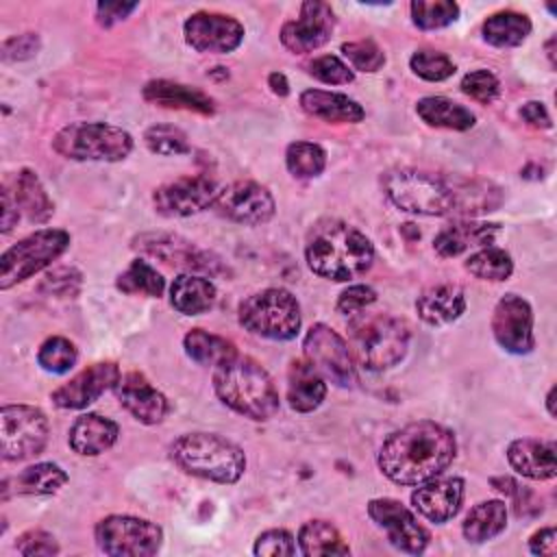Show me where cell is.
I'll return each instance as SVG.
<instances>
[{
    "instance_id": "obj_14",
    "label": "cell",
    "mask_w": 557,
    "mask_h": 557,
    "mask_svg": "<svg viewBox=\"0 0 557 557\" xmlns=\"http://www.w3.org/2000/svg\"><path fill=\"white\" fill-rule=\"evenodd\" d=\"M370 520L385 531L387 542L407 555H420L431 542L429 529L418 522L416 513L396 498H372L368 503Z\"/></svg>"
},
{
    "instance_id": "obj_49",
    "label": "cell",
    "mask_w": 557,
    "mask_h": 557,
    "mask_svg": "<svg viewBox=\"0 0 557 557\" xmlns=\"http://www.w3.org/2000/svg\"><path fill=\"white\" fill-rule=\"evenodd\" d=\"M15 550L22 557H52L59 555V542L44 529H28L15 540Z\"/></svg>"
},
{
    "instance_id": "obj_24",
    "label": "cell",
    "mask_w": 557,
    "mask_h": 557,
    "mask_svg": "<svg viewBox=\"0 0 557 557\" xmlns=\"http://www.w3.org/2000/svg\"><path fill=\"white\" fill-rule=\"evenodd\" d=\"M141 96L146 102H152L163 109H181L194 111L200 115L215 113V100L198 87L183 85L168 78H152L141 87Z\"/></svg>"
},
{
    "instance_id": "obj_47",
    "label": "cell",
    "mask_w": 557,
    "mask_h": 557,
    "mask_svg": "<svg viewBox=\"0 0 557 557\" xmlns=\"http://www.w3.org/2000/svg\"><path fill=\"white\" fill-rule=\"evenodd\" d=\"M459 87H461V91L468 98H472V100H476L481 104L494 102L498 98V94H500V81L490 70H472V72H468L461 78Z\"/></svg>"
},
{
    "instance_id": "obj_39",
    "label": "cell",
    "mask_w": 557,
    "mask_h": 557,
    "mask_svg": "<svg viewBox=\"0 0 557 557\" xmlns=\"http://www.w3.org/2000/svg\"><path fill=\"white\" fill-rule=\"evenodd\" d=\"M463 268L474 276V278H481V281H505L511 276L513 272V259L511 255L505 250V248H498V246H485V248H479L476 252H472Z\"/></svg>"
},
{
    "instance_id": "obj_51",
    "label": "cell",
    "mask_w": 557,
    "mask_h": 557,
    "mask_svg": "<svg viewBox=\"0 0 557 557\" xmlns=\"http://www.w3.org/2000/svg\"><path fill=\"white\" fill-rule=\"evenodd\" d=\"M39 37L37 33H24V35H13L2 41V59L4 61H24L37 54L39 50Z\"/></svg>"
},
{
    "instance_id": "obj_50",
    "label": "cell",
    "mask_w": 557,
    "mask_h": 557,
    "mask_svg": "<svg viewBox=\"0 0 557 557\" xmlns=\"http://www.w3.org/2000/svg\"><path fill=\"white\" fill-rule=\"evenodd\" d=\"M374 302H376V289L370 287V285L357 283V285H348L346 289L339 292L335 309H337V313L350 318L357 311H363V309H368Z\"/></svg>"
},
{
    "instance_id": "obj_17",
    "label": "cell",
    "mask_w": 557,
    "mask_h": 557,
    "mask_svg": "<svg viewBox=\"0 0 557 557\" xmlns=\"http://www.w3.org/2000/svg\"><path fill=\"white\" fill-rule=\"evenodd\" d=\"M189 48L202 54H228L244 41V24L231 15L213 11H196L183 24Z\"/></svg>"
},
{
    "instance_id": "obj_4",
    "label": "cell",
    "mask_w": 557,
    "mask_h": 557,
    "mask_svg": "<svg viewBox=\"0 0 557 557\" xmlns=\"http://www.w3.org/2000/svg\"><path fill=\"white\" fill-rule=\"evenodd\" d=\"M411 342L405 320L389 313L357 311L348 318V346L355 361L368 372H383L398 366Z\"/></svg>"
},
{
    "instance_id": "obj_27",
    "label": "cell",
    "mask_w": 557,
    "mask_h": 557,
    "mask_svg": "<svg viewBox=\"0 0 557 557\" xmlns=\"http://www.w3.org/2000/svg\"><path fill=\"white\" fill-rule=\"evenodd\" d=\"M120 437V426L100 413L78 416L67 433V444L76 455L98 457L109 450Z\"/></svg>"
},
{
    "instance_id": "obj_46",
    "label": "cell",
    "mask_w": 557,
    "mask_h": 557,
    "mask_svg": "<svg viewBox=\"0 0 557 557\" xmlns=\"http://www.w3.org/2000/svg\"><path fill=\"white\" fill-rule=\"evenodd\" d=\"M307 72L324 85H348L355 81V72L335 54H322L307 63Z\"/></svg>"
},
{
    "instance_id": "obj_38",
    "label": "cell",
    "mask_w": 557,
    "mask_h": 557,
    "mask_svg": "<svg viewBox=\"0 0 557 557\" xmlns=\"http://www.w3.org/2000/svg\"><path fill=\"white\" fill-rule=\"evenodd\" d=\"M115 287L128 296L139 294V296H148V298H161L165 292V278L148 261L133 259L131 265L117 274Z\"/></svg>"
},
{
    "instance_id": "obj_2",
    "label": "cell",
    "mask_w": 557,
    "mask_h": 557,
    "mask_svg": "<svg viewBox=\"0 0 557 557\" xmlns=\"http://www.w3.org/2000/svg\"><path fill=\"white\" fill-rule=\"evenodd\" d=\"M305 261L313 274L346 283L372 268L374 246L359 228L342 220H324L309 231Z\"/></svg>"
},
{
    "instance_id": "obj_21",
    "label": "cell",
    "mask_w": 557,
    "mask_h": 557,
    "mask_svg": "<svg viewBox=\"0 0 557 557\" xmlns=\"http://www.w3.org/2000/svg\"><path fill=\"white\" fill-rule=\"evenodd\" d=\"M463 492L466 483L461 476H435L411 492V505L429 522L444 524L459 513Z\"/></svg>"
},
{
    "instance_id": "obj_9",
    "label": "cell",
    "mask_w": 557,
    "mask_h": 557,
    "mask_svg": "<svg viewBox=\"0 0 557 557\" xmlns=\"http://www.w3.org/2000/svg\"><path fill=\"white\" fill-rule=\"evenodd\" d=\"M70 248V233L63 228H41L11 248L0 257V289H11L17 283L35 276L44 268L52 265Z\"/></svg>"
},
{
    "instance_id": "obj_56",
    "label": "cell",
    "mask_w": 557,
    "mask_h": 557,
    "mask_svg": "<svg viewBox=\"0 0 557 557\" xmlns=\"http://www.w3.org/2000/svg\"><path fill=\"white\" fill-rule=\"evenodd\" d=\"M268 87L278 98H285L289 94V81H287V76L283 72H272L268 76Z\"/></svg>"
},
{
    "instance_id": "obj_42",
    "label": "cell",
    "mask_w": 557,
    "mask_h": 557,
    "mask_svg": "<svg viewBox=\"0 0 557 557\" xmlns=\"http://www.w3.org/2000/svg\"><path fill=\"white\" fill-rule=\"evenodd\" d=\"M78 361V348L74 342L61 335H52L46 342H41L37 350V363L41 370L50 374H65L70 372Z\"/></svg>"
},
{
    "instance_id": "obj_26",
    "label": "cell",
    "mask_w": 557,
    "mask_h": 557,
    "mask_svg": "<svg viewBox=\"0 0 557 557\" xmlns=\"http://www.w3.org/2000/svg\"><path fill=\"white\" fill-rule=\"evenodd\" d=\"M500 231V224L496 222H476V220H459L453 224H446L433 239V250L442 259H450L461 255L463 250L479 246H494V237Z\"/></svg>"
},
{
    "instance_id": "obj_10",
    "label": "cell",
    "mask_w": 557,
    "mask_h": 557,
    "mask_svg": "<svg viewBox=\"0 0 557 557\" xmlns=\"http://www.w3.org/2000/svg\"><path fill=\"white\" fill-rule=\"evenodd\" d=\"M94 540L111 557H150L163 544V529L146 518L111 513L96 522Z\"/></svg>"
},
{
    "instance_id": "obj_3",
    "label": "cell",
    "mask_w": 557,
    "mask_h": 557,
    "mask_svg": "<svg viewBox=\"0 0 557 557\" xmlns=\"http://www.w3.org/2000/svg\"><path fill=\"white\" fill-rule=\"evenodd\" d=\"M213 389L228 409L257 422L274 418L281 407L270 372L259 361L239 352L215 368Z\"/></svg>"
},
{
    "instance_id": "obj_20",
    "label": "cell",
    "mask_w": 557,
    "mask_h": 557,
    "mask_svg": "<svg viewBox=\"0 0 557 557\" xmlns=\"http://www.w3.org/2000/svg\"><path fill=\"white\" fill-rule=\"evenodd\" d=\"M120 368L113 361H98L74 374L67 383L59 385L50 400L59 409H85L96 403L104 392L113 389L120 379Z\"/></svg>"
},
{
    "instance_id": "obj_31",
    "label": "cell",
    "mask_w": 557,
    "mask_h": 557,
    "mask_svg": "<svg viewBox=\"0 0 557 557\" xmlns=\"http://www.w3.org/2000/svg\"><path fill=\"white\" fill-rule=\"evenodd\" d=\"M416 113L418 117L426 124V126H433V128H446V131H470L474 124H476V115L446 98V96H424L416 102Z\"/></svg>"
},
{
    "instance_id": "obj_54",
    "label": "cell",
    "mask_w": 557,
    "mask_h": 557,
    "mask_svg": "<svg viewBox=\"0 0 557 557\" xmlns=\"http://www.w3.org/2000/svg\"><path fill=\"white\" fill-rule=\"evenodd\" d=\"M520 117L531 126V128H540V131H546L553 126V120L544 107V102L540 100H529L520 107Z\"/></svg>"
},
{
    "instance_id": "obj_1",
    "label": "cell",
    "mask_w": 557,
    "mask_h": 557,
    "mask_svg": "<svg viewBox=\"0 0 557 557\" xmlns=\"http://www.w3.org/2000/svg\"><path fill=\"white\" fill-rule=\"evenodd\" d=\"M457 455L450 429L433 420H418L392 431L376 455L379 470L398 485H420L440 476Z\"/></svg>"
},
{
    "instance_id": "obj_16",
    "label": "cell",
    "mask_w": 557,
    "mask_h": 557,
    "mask_svg": "<svg viewBox=\"0 0 557 557\" xmlns=\"http://www.w3.org/2000/svg\"><path fill=\"white\" fill-rule=\"evenodd\" d=\"M213 209L231 222L259 226L274 218L276 202L265 185L255 181H235L226 187H220Z\"/></svg>"
},
{
    "instance_id": "obj_40",
    "label": "cell",
    "mask_w": 557,
    "mask_h": 557,
    "mask_svg": "<svg viewBox=\"0 0 557 557\" xmlns=\"http://www.w3.org/2000/svg\"><path fill=\"white\" fill-rule=\"evenodd\" d=\"M285 165L294 178H315L326 168V150L313 141H292L285 150Z\"/></svg>"
},
{
    "instance_id": "obj_36",
    "label": "cell",
    "mask_w": 557,
    "mask_h": 557,
    "mask_svg": "<svg viewBox=\"0 0 557 557\" xmlns=\"http://www.w3.org/2000/svg\"><path fill=\"white\" fill-rule=\"evenodd\" d=\"M183 348L191 361L198 366H213L218 368L220 363L233 359L237 355V348L231 339L209 333L205 329H191L183 337Z\"/></svg>"
},
{
    "instance_id": "obj_8",
    "label": "cell",
    "mask_w": 557,
    "mask_h": 557,
    "mask_svg": "<svg viewBox=\"0 0 557 557\" xmlns=\"http://www.w3.org/2000/svg\"><path fill=\"white\" fill-rule=\"evenodd\" d=\"M239 324L263 339L287 342L300 331L302 315L296 296L283 287H265L242 300Z\"/></svg>"
},
{
    "instance_id": "obj_41",
    "label": "cell",
    "mask_w": 557,
    "mask_h": 557,
    "mask_svg": "<svg viewBox=\"0 0 557 557\" xmlns=\"http://www.w3.org/2000/svg\"><path fill=\"white\" fill-rule=\"evenodd\" d=\"M409 11L413 26L420 30L446 28L459 17V4L453 0H413Z\"/></svg>"
},
{
    "instance_id": "obj_19",
    "label": "cell",
    "mask_w": 557,
    "mask_h": 557,
    "mask_svg": "<svg viewBox=\"0 0 557 557\" xmlns=\"http://www.w3.org/2000/svg\"><path fill=\"white\" fill-rule=\"evenodd\" d=\"M335 30V11L320 0H305L296 20L281 26V44L294 54H307L322 48Z\"/></svg>"
},
{
    "instance_id": "obj_57",
    "label": "cell",
    "mask_w": 557,
    "mask_h": 557,
    "mask_svg": "<svg viewBox=\"0 0 557 557\" xmlns=\"http://www.w3.org/2000/svg\"><path fill=\"white\" fill-rule=\"evenodd\" d=\"M555 44H557V37H555V35H550V37L546 39V44H544V48H546V57H548V63H550V67H555Z\"/></svg>"
},
{
    "instance_id": "obj_44",
    "label": "cell",
    "mask_w": 557,
    "mask_h": 557,
    "mask_svg": "<svg viewBox=\"0 0 557 557\" xmlns=\"http://www.w3.org/2000/svg\"><path fill=\"white\" fill-rule=\"evenodd\" d=\"M409 67L416 76L429 81V83H440L446 81L455 74V63L448 54L437 52V50H416L409 59Z\"/></svg>"
},
{
    "instance_id": "obj_6",
    "label": "cell",
    "mask_w": 557,
    "mask_h": 557,
    "mask_svg": "<svg viewBox=\"0 0 557 557\" xmlns=\"http://www.w3.org/2000/svg\"><path fill=\"white\" fill-rule=\"evenodd\" d=\"M387 200L407 213L444 218L457 215L453 178L418 168H392L381 176Z\"/></svg>"
},
{
    "instance_id": "obj_22",
    "label": "cell",
    "mask_w": 557,
    "mask_h": 557,
    "mask_svg": "<svg viewBox=\"0 0 557 557\" xmlns=\"http://www.w3.org/2000/svg\"><path fill=\"white\" fill-rule=\"evenodd\" d=\"M113 394L117 403L141 424H159L170 411L168 398L141 372L120 374Z\"/></svg>"
},
{
    "instance_id": "obj_13",
    "label": "cell",
    "mask_w": 557,
    "mask_h": 557,
    "mask_svg": "<svg viewBox=\"0 0 557 557\" xmlns=\"http://www.w3.org/2000/svg\"><path fill=\"white\" fill-rule=\"evenodd\" d=\"M133 248L146 252L150 257L161 259L168 265L187 270V272H207V274H224L222 259L209 250L198 248L194 242L172 235V233H141L133 239Z\"/></svg>"
},
{
    "instance_id": "obj_15",
    "label": "cell",
    "mask_w": 557,
    "mask_h": 557,
    "mask_svg": "<svg viewBox=\"0 0 557 557\" xmlns=\"http://www.w3.org/2000/svg\"><path fill=\"white\" fill-rule=\"evenodd\" d=\"M218 194L220 185L213 178L196 174L159 185L152 191V205L165 218H187L213 207Z\"/></svg>"
},
{
    "instance_id": "obj_34",
    "label": "cell",
    "mask_w": 557,
    "mask_h": 557,
    "mask_svg": "<svg viewBox=\"0 0 557 557\" xmlns=\"http://www.w3.org/2000/svg\"><path fill=\"white\" fill-rule=\"evenodd\" d=\"M298 550L305 557L322 555H350V546L344 542L339 529L329 520H307L298 531Z\"/></svg>"
},
{
    "instance_id": "obj_48",
    "label": "cell",
    "mask_w": 557,
    "mask_h": 557,
    "mask_svg": "<svg viewBox=\"0 0 557 557\" xmlns=\"http://www.w3.org/2000/svg\"><path fill=\"white\" fill-rule=\"evenodd\" d=\"M252 553L261 557H292L296 555V540L287 529H268L257 535Z\"/></svg>"
},
{
    "instance_id": "obj_37",
    "label": "cell",
    "mask_w": 557,
    "mask_h": 557,
    "mask_svg": "<svg viewBox=\"0 0 557 557\" xmlns=\"http://www.w3.org/2000/svg\"><path fill=\"white\" fill-rule=\"evenodd\" d=\"M67 472L59 463L39 461L17 472V476L13 479V490L15 494L24 496H48L57 494L67 483Z\"/></svg>"
},
{
    "instance_id": "obj_30",
    "label": "cell",
    "mask_w": 557,
    "mask_h": 557,
    "mask_svg": "<svg viewBox=\"0 0 557 557\" xmlns=\"http://www.w3.org/2000/svg\"><path fill=\"white\" fill-rule=\"evenodd\" d=\"M218 300L215 285L194 272L178 274L170 285V305L183 315H200Z\"/></svg>"
},
{
    "instance_id": "obj_35",
    "label": "cell",
    "mask_w": 557,
    "mask_h": 557,
    "mask_svg": "<svg viewBox=\"0 0 557 557\" xmlns=\"http://www.w3.org/2000/svg\"><path fill=\"white\" fill-rule=\"evenodd\" d=\"M531 20L518 11H498L492 13L483 26V39L494 48H516L531 35Z\"/></svg>"
},
{
    "instance_id": "obj_23",
    "label": "cell",
    "mask_w": 557,
    "mask_h": 557,
    "mask_svg": "<svg viewBox=\"0 0 557 557\" xmlns=\"http://www.w3.org/2000/svg\"><path fill=\"white\" fill-rule=\"evenodd\" d=\"M507 461L524 479L550 481L557 474V446L550 440L520 437L507 446Z\"/></svg>"
},
{
    "instance_id": "obj_55",
    "label": "cell",
    "mask_w": 557,
    "mask_h": 557,
    "mask_svg": "<svg viewBox=\"0 0 557 557\" xmlns=\"http://www.w3.org/2000/svg\"><path fill=\"white\" fill-rule=\"evenodd\" d=\"M20 215H22V213H20L17 202H15L13 189H9V187L4 185V189H2V222H0L2 233H9V231L17 224Z\"/></svg>"
},
{
    "instance_id": "obj_11",
    "label": "cell",
    "mask_w": 557,
    "mask_h": 557,
    "mask_svg": "<svg viewBox=\"0 0 557 557\" xmlns=\"http://www.w3.org/2000/svg\"><path fill=\"white\" fill-rule=\"evenodd\" d=\"M50 437L46 413L33 405H4L0 409V442L4 461H24L39 455Z\"/></svg>"
},
{
    "instance_id": "obj_5",
    "label": "cell",
    "mask_w": 557,
    "mask_h": 557,
    "mask_svg": "<svg viewBox=\"0 0 557 557\" xmlns=\"http://www.w3.org/2000/svg\"><path fill=\"white\" fill-rule=\"evenodd\" d=\"M172 461L191 476L231 485L246 470L244 450L218 433H183L170 446Z\"/></svg>"
},
{
    "instance_id": "obj_52",
    "label": "cell",
    "mask_w": 557,
    "mask_h": 557,
    "mask_svg": "<svg viewBox=\"0 0 557 557\" xmlns=\"http://www.w3.org/2000/svg\"><path fill=\"white\" fill-rule=\"evenodd\" d=\"M137 9H139V2H98L96 4V22L102 28H111L117 22H124Z\"/></svg>"
},
{
    "instance_id": "obj_7",
    "label": "cell",
    "mask_w": 557,
    "mask_h": 557,
    "mask_svg": "<svg viewBox=\"0 0 557 557\" xmlns=\"http://www.w3.org/2000/svg\"><path fill=\"white\" fill-rule=\"evenodd\" d=\"M133 135L107 122H72L52 137V150L70 161H124L133 152Z\"/></svg>"
},
{
    "instance_id": "obj_32",
    "label": "cell",
    "mask_w": 557,
    "mask_h": 557,
    "mask_svg": "<svg viewBox=\"0 0 557 557\" xmlns=\"http://www.w3.org/2000/svg\"><path fill=\"white\" fill-rule=\"evenodd\" d=\"M507 505L500 498L476 503L461 522V533L470 544H483L500 535L507 527Z\"/></svg>"
},
{
    "instance_id": "obj_25",
    "label": "cell",
    "mask_w": 557,
    "mask_h": 557,
    "mask_svg": "<svg viewBox=\"0 0 557 557\" xmlns=\"http://www.w3.org/2000/svg\"><path fill=\"white\" fill-rule=\"evenodd\" d=\"M466 311V292L457 283H435L416 298V313L429 326H446Z\"/></svg>"
},
{
    "instance_id": "obj_18",
    "label": "cell",
    "mask_w": 557,
    "mask_h": 557,
    "mask_svg": "<svg viewBox=\"0 0 557 557\" xmlns=\"http://www.w3.org/2000/svg\"><path fill=\"white\" fill-rule=\"evenodd\" d=\"M492 335L511 355H529L535 348L533 309L518 294H505L492 311Z\"/></svg>"
},
{
    "instance_id": "obj_53",
    "label": "cell",
    "mask_w": 557,
    "mask_h": 557,
    "mask_svg": "<svg viewBox=\"0 0 557 557\" xmlns=\"http://www.w3.org/2000/svg\"><path fill=\"white\" fill-rule=\"evenodd\" d=\"M529 550L531 555H546V557H555L557 555V531L555 527H542L537 529L531 537H529Z\"/></svg>"
},
{
    "instance_id": "obj_33",
    "label": "cell",
    "mask_w": 557,
    "mask_h": 557,
    "mask_svg": "<svg viewBox=\"0 0 557 557\" xmlns=\"http://www.w3.org/2000/svg\"><path fill=\"white\" fill-rule=\"evenodd\" d=\"M13 196L20 207V213L26 215V220L33 224H44L54 213L52 198L48 196L37 172H33L30 168H24L17 172L15 185H13Z\"/></svg>"
},
{
    "instance_id": "obj_29",
    "label": "cell",
    "mask_w": 557,
    "mask_h": 557,
    "mask_svg": "<svg viewBox=\"0 0 557 557\" xmlns=\"http://www.w3.org/2000/svg\"><path fill=\"white\" fill-rule=\"evenodd\" d=\"M326 396V379L307 361L294 359L287 370V403L298 413H311Z\"/></svg>"
},
{
    "instance_id": "obj_28",
    "label": "cell",
    "mask_w": 557,
    "mask_h": 557,
    "mask_svg": "<svg viewBox=\"0 0 557 557\" xmlns=\"http://www.w3.org/2000/svg\"><path fill=\"white\" fill-rule=\"evenodd\" d=\"M298 102L307 115L329 124H357L366 117V109L357 100L337 91L305 89Z\"/></svg>"
},
{
    "instance_id": "obj_12",
    "label": "cell",
    "mask_w": 557,
    "mask_h": 557,
    "mask_svg": "<svg viewBox=\"0 0 557 557\" xmlns=\"http://www.w3.org/2000/svg\"><path fill=\"white\" fill-rule=\"evenodd\" d=\"M305 359L333 385L352 387L357 381L355 357L348 342L331 326L318 322L302 339Z\"/></svg>"
},
{
    "instance_id": "obj_58",
    "label": "cell",
    "mask_w": 557,
    "mask_h": 557,
    "mask_svg": "<svg viewBox=\"0 0 557 557\" xmlns=\"http://www.w3.org/2000/svg\"><path fill=\"white\" fill-rule=\"evenodd\" d=\"M555 394H557V387L553 385V387L548 389V394H546V409H548V416H550V418L557 416V411H555Z\"/></svg>"
},
{
    "instance_id": "obj_43",
    "label": "cell",
    "mask_w": 557,
    "mask_h": 557,
    "mask_svg": "<svg viewBox=\"0 0 557 557\" xmlns=\"http://www.w3.org/2000/svg\"><path fill=\"white\" fill-rule=\"evenodd\" d=\"M144 144L150 152L161 154V157H178L187 154L191 150L187 135L172 124H154L146 128L144 133Z\"/></svg>"
},
{
    "instance_id": "obj_45",
    "label": "cell",
    "mask_w": 557,
    "mask_h": 557,
    "mask_svg": "<svg viewBox=\"0 0 557 557\" xmlns=\"http://www.w3.org/2000/svg\"><path fill=\"white\" fill-rule=\"evenodd\" d=\"M342 54L350 63V70L372 74V72H379L385 65V52L372 39L346 41V44H342Z\"/></svg>"
}]
</instances>
